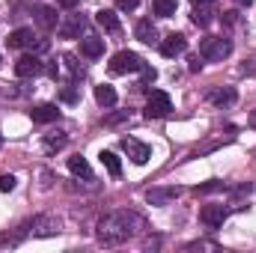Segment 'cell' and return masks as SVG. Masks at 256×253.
<instances>
[{
	"instance_id": "cell-16",
	"label": "cell",
	"mask_w": 256,
	"mask_h": 253,
	"mask_svg": "<svg viewBox=\"0 0 256 253\" xmlns=\"http://www.w3.org/2000/svg\"><path fill=\"white\" fill-rule=\"evenodd\" d=\"M134 33H137V39H140L143 45H155V42H158V30H155L152 21H140Z\"/></svg>"
},
{
	"instance_id": "cell-12",
	"label": "cell",
	"mask_w": 256,
	"mask_h": 253,
	"mask_svg": "<svg viewBox=\"0 0 256 253\" xmlns=\"http://www.w3.org/2000/svg\"><path fill=\"white\" fill-rule=\"evenodd\" d=\"M214 12H218V9H214V6H212L208 0H206V3H196V6H194L191 21L196 24V27H208V24L214 21Z\"/></svg>"
},
{
	"instance_id": "cell-27",
	"label": "cell",
	"mask_w": 256,
	"mask_h": 253,
	"mask_svg": "<svg viewBox=\"0 0 256 253\" xmlns=\"http://www.w3.org/2000/svg\"><path fill=\"white\" fill-rule=\"evenodd\" d=\"M15 185H18V179H15V176H0V190H3V194L15 190Z\"/></svg>"
},
{
	"instance_id": "cell-36",
	"label": "cell",
	"mask_w": 256,
	"mask_h": 253,
	"mask_svg": "<svg viewBox=\"0 0 256 253\" xmlns=\"http://www.w3.org/2000/svg\"><path fill=\"white\" fill-rule=\"evenodd\" d=\"M191 3H194V6H196V3H206V0H191Z\"/></svg>"
},
{
	"instance_id": "cell-22",
	"label": "cell",
	"mask_w": 256,
	"mask_h": 253,
	"mask_svg": "<svg viewBox=\"0 0 256 253\" xmlns=\"http://www.w3.org/2000/svg\"><path fill=\"white\" fill-rule=\"evenodd\" d=\"M208 102L218 104V108L232 104V102H236V90H230V86H226V90H212V92H208Z\"/></svg>"
},
{
	"instance_id": "cell-20",
	"label": "cell",
	"mask_w": 256,
	"mask_h": 253,
	"mask_svg": "<svg viewBox=\"0 0 256 253\" xmlns=\"http://www.w3.org/2000/svg\"><path fill=\"white\" fill-rule=\"evenodd\" d=\"M33 230H36V236H57L60 232V224L51 220V218H36L33 220Z\"/></svg>"
},
{
	"instance_id": "cell-4",
	"label": "cell",
	"mask_w": 256,
	"mask_h": 253,
	"mask_svg": "<svg viewBox=\"0 0 256 253\" xmlns=\"http://www.w3.org/2000/svg\"><path fill=\"white\" fill-rule=\"evenodd\" d=\"M170 110H173V102H170L167 92H152L149 96V102H146V120H164V116H170Z\"/></svg>"
},
{
	"instance_id": "cell-2",
	"label": "cell",
	"mask_w": 256,
	"mask_h": 253,
	"mask_svg": "<svg viewBox=\"0 0 256 253\" xmlns=\"http://www.w3.org/2000/svg\"><path fill=\"white\" fill-rule=\"evenodd\" d=\"M230 54H232V42L224 39V36H208V39H202V45H200V57H202L206 63H220V60H226Z\"/></svg>"
},
{
	"instance_id": "cell-30",
	"label": "cell",
	"mask_w": 256,
	"mask_h": 253,
	"mask_svg": "<svg viewBox=\"0 0 256 253\" xmlns=\"http://www.w3.org/2000/svg\"><path fill=\"white\" fill-rule=\"evenodd\" d=\"M126 120H128V110H126V114H116V116H110L104 126H120V122H126Z\"/></svg>"
},
{
	"instance_id": "cell-10",
	"label": "cell",
	"mask_w": 256,
	"mask_h": 253,
	"mask_svg": "<svg viewBox=\"0 0 256 253\" xmlns=\"http://www.w3.org/2000/svg\"><path fill=\"white\" fill-rule=\"evenodd\" d=\"M84 27H86V21H84V18H80V15H68V18H66L63 24H60V27H57V33H60V36H63V39H78V36H80V30H84Z\"/></svg>"
},
{
	"instance_id": "cell-5",
	"label": "cell",
	"mask_w": 256,
	"mask_h": 253,
	"mask_svg": "<svg viewBox=\"0 0 256 253\" xmlns=\"http://www.w3.org/2000/svg\"><path fill=\"white\" fill-rule=\"evenodd\" d=\"M45 72V63L36 57V54H24L18 63H15V74L18 78H39Z\"/></svg>"
},
{
	"instance_id": "cell-25",
	"label": "cell",
	"mask_w": 256,
	"mask_h": 253,
	"mask_svg": "<svg viewBox=\"0 0 256 253\" xmlns=\"http://www.w3.org/2000/svg\"><path fill=\"white\" fill-rule=\"evenodd\" d=\"M63 66L72 72V80H78V78H84V72H80V66H78V60L72 57V54H66L63 57Z\"/></svg>"
},
{
	"instance_id": "cell-24",
	"label": "cell",
	"mask_w": 256,
	"mask_h": 253,
	"mask_svg": "<svg viewBox=\"0 0 256 253\" xmlns=\"http://www.w3.org/2000/svg\"><path fill=\"white\" fill-rule=\"evenodd\" d=\"M63 146H66V134H60V131L45 137V152H57V149H63Z\"/></svg>"
},
{
	"instance_id": "cell-1",
	"label": "cell",
	"mask_w": 256,
	"mask_h": 253,
	"mask_svg": "<svg viewBox=\"0 0 256 253\" xmlns=\"http://www.w3.org/2000/svg\"><path fill=\"white\" fill-rule=\"evenodd\" d=\"M143 230V218L134 212H110L98 220V242L108 248H116L128 238H134Z\"/></svg>"
},
{
	"instance_id": "cell-9",
	"label": "cell",
	"mask_w": 256,
	"mask_h": 253,
	"mask_svg": "<svg viewBox=\"0 0 256 253\" xmlns=\"http://www.w3.org/2000/svg\"><path fill=\"white\" fill-rule=\"evenodd\" d=\"M33 18H36V24H39L42 30H57V27H60L57 9H51V6H36V9H33Z\"/></svg>"
},
{
	"instance_id": "cell-32",
	"label": "cell",
	"mask_w": 256,
	"mask_h": 253,
	"mask_svg": "<svg viewBox=\"0 0 256 253\" xmlns=\"http://www.w3.org/2000/svg\"><path fill=\"white\" fill-rule=\"evenodd\" d=\"M202 68V57H194L191 60V72H200Z\"/></svg>"
},
{
	"instance_id": "cell-23",
	"label": "cell",
	"mask_w": 256,
	"mask_h": 253,
	"mask_svg": "<svg viewBox=\"0 0 256 253\" xmlns=\"http://www.w3.org/2000/svg\"><path fill=\"white\" fill-rule=\"evenodd\" d=\"M98 158H102V164H104V167H108V173H110V176H114V179H116V176H120V173H122V161H120V158H116V155H114V152H102V155H98Z\"/></svg>"
},
{
	"instance_id": "cell-28",
	"label": "cell",
	"mask_w": 256,
	"mask_h": 253,
	"mask_svg": "<svg viewBox=\"0 0 256 253\" xmlns=\"http://www.w3.org/2000/svg\"><path fill=\"white\" fill-rule=\"evenodd\" d=\"M140 6V0H116V9H122V12H134Z\"/></svg>"
},
{
	"instance_id": "cell-35",
	"label": "cell",
	"mask_w": 256,
	"mask_h": 253,
	"mask_svg": "<svg viewBox=\"0 0 256 253\" xmlns=\"http://www.w3.org/2000/svg\"><path fill=\"white\" fill-rule=\"evenodd\" d=\"M250 128H256V114H254V116H250Z\"/></svg>"
},
{
	"instance_id": "cell-18",
	"label": "cell",
	"mask_w": 256,
	"mask_h": 253,
	"mask_svg": "<svg viewBox=\"0 0 256 253\" xmlns=\"http://www.w3.org/2000/svg\"><path fill=\"white\" fill-rule=\"evenodd\" d=\"M68 170H72V176H78V179H92V170H90L86 158H80V155L68 158Z\"/></svg>"
},
{
	"instance_id": "cell-26",
	"label": "cell",
	"mask_w": 256,
	"mask_h": 253,
	"mask_svg": "<svg viewBox=\"0 0 256 253\" xmlns=\"http://www.w3.org/2000/svg\"><path fill=\"white\" fill-rule=\"evenodd\" d=\"M140 72H143V84H140V86H149V84H155V78H158V72H155L152 66H143Z\"/></svg>"
},
{
	"instance_id": "cell-6",
	"label": "cell",
	"mask_w": 256,
	"mask_h": 253,
	"mask_svg": "<svg viewBox=\"0 0 256 253\" xmlns=\"http://www.w3.org/2000/svg\"><path fill=\"white\" fill-rule=\"evenodd\" d=\"M226 214H230V208H226V206H202V208H200V220H202L208 230L224 226Z\"/></svg>"
},
{
	"instance_id": "cell-14",
	"label": "cell",
	"mask_w": 256,
	"mask_h": 253,
	"mask_svg": "<svg viewBox=\"0 0 256 253\" xmlns=\"http://www.w3.org/2000/svg\"><path fill=\"white\" fill-rule=\"evenodd\" d=\"M57 120H60L57 104H39V108H33V122L48 126V122H57Z\"/></svg>"
},
{
	"instance_id": "cell-34",
	"label": "cell",
	"mask_w": 256,
	"mask_h": 253,
	"mask_svg": "<svg viewBox=\"0 0 256 253\" xmlns=\"http://www.w3.org/2000/svg\"><path fill=\"white\" fill-rule=\"evenodd\" d=\"M238 6H254V0H236Z\"/></svg>"
},
{
	"instance_id": "cell-3",
	"label": "cell",
	"mask_w": 256,
	"mask_h": 253,
	"mask_svg": "<svg viewBox=\"0 0 256 253\" xmlns=\"http://www.w3.org/2000/svg\"><path fill=\"white\" fill-rule=\"evenodd\" d=\"M143 66L146 63H143L140 54H134V51H120V54L110 57L108 68H110V74H131V72H140Z\"/></svg>"
},
{
	"instance_id": "cell-31",
	"label": "cell",
	"mask_w": 256,
	"mask_h": 253,
	"mask_svg": "<svg viewBox=\"0 0 256 253\" xmlns=\"http://www.w3.org/2000/svg\"><path fill=\"white\" fill-rule=\"evenodd\" d=\"M57 3H60V6H63V9H74V6H78V3H80V0H57Z\"/></svg>"
},
{
	"instance_id": "cell-17",
	"label": "cell",
	"mask_w": 256,
	"mask_h": 253,
	"mask_svg": "<svg viewBox=\"0 0 256 253\" xmlns=\"http://www.w3.org/2000/svg\"><path fill=\"white\" fill-rule=\"evenodd\" d=\"M176 194H179L176 188H152L149 194H146V200H149L152 206H167V202H170Z\"/></svg>"
},
{
	"instance_id": "cell-15",
	"label": "cell",
	"mask_w": 256,
	"mask_h": 253,
	"mask_svg": "<svg viewBox=\"0 0 256 253\" xmlns=\"http://www.w3.org/2000/svg\"><path fill=\"white\" fill-rule=\"evenodd\" d=\"M96 21H98V27H104L108 33H120V18H116V12L102 9V12H96Z\"/></svg>"
},
{
	"instance_id": "cell-19",
	"label": "cell",
	"mask_w": 256,
	"mask_h": 253,
	"mask_svg": "<svg viewBox=\"0 0 256 253\" xmlns=\"http://www.w3.org/2000/svg\"><path fill=\"white\" fill-rule=\"evenodd\" d=\"M96 102H98L102 108H114V104H116V90H114V86H108V84L96 86Z\"/></svg>"
},
{
	"instance_id": "cell-37",
	"label": "cell",
	"mask_w": 256,
	"mask_h": 253,
	"mask_svg": "<svg viewBox=\"0 0 256 253\" xmlns=\"http://www.w3.org/2000/svg\"><path fill=\"white\" fill-rule=\"evenodd\" d=\"M0 146H3V134H0Z\"/></svg>"
},
{
	"instance_id": "cell-21",
	"label": "cell",
	"mask_w": 256,
	"mask_h": 253,
	"mask_svg": "<svg viewBox=\"0 0 256 253\" xmlns=\"http://www.w3.org/2000/svg\"><path fill=\"white\" fill-rule=\"evenodd\" d=\"M176 9H179V0H152V12L158 18H170L176 15Z\"/></svg>"
},
{
	"instance_id": "cell-8",
	"label": "cell",
	"mask_w": 256,
	"mask_h": 253,
	"mask_svg": "<svg viewBox=\"0 0 256 253\" xmlns=\"http://www.w3.org/2000/svg\"><path fill=\"white\" fill-rule=\"evenodd\" d=\"M185 51H188V39H185L182 33H170V36L161 42V54L170 57V60L179 57V54H185Z\"/></svg>"
},
{
	"instance_id": "cell-13",
	"label": "cell",
	"mask_w": 256,
	"mask_h": 253,
	"mask_svg": "<svg viewBox=\"0 0 256 253\" xmlns=\"http://www.w3.org/2000/svg\"><path fill=\"white\" fill-rule=\"evenodd\" d=\"M33 39H36V36H33V30H30V27H21V30L9 33L6 45H9L12 51H21V48H30V42H33Z\"/></svg>"
},
{
	"instance_id": "cell-33",
	"label": "cell",
	"mask_w": 256,
	"mask_h": 253,
	"mask_svg": "<svg viewBox=\"0 0 256 253\" xmlns=\"http://www.w3.org/2000/svg\"><path fill=\"white\" fill-rule=\"evenodd\" d=\"M224 21L226 24H236V12H224Z\"/></svg>"
},
{
	"instance_id": "cell-29",
	"label": "cell",
	"mask_w": 256,
	"mask_h": 253,
	"mask_svg": "<svg viewBox=\"0 0 256 253\" xmlns=\"http://www.w3.org/2000/svg\"><path fill=\"white\" fill-rule=\"evenodd\" d=\"M63 102H68V104H74V102H78V92H74V86H66V90H63Z\"/></svg>"
},
{
	"instance_id": "cell-11",
	"label": "cell",
	"mask_w": 256,
	"mask_h": 253,
	"mask_svg": "<svg viewBox=\"0 0 256 253\" xmlns=\"http://www.w3.org/2000/svg\"><path fill=\"white\" fill-rule=\"evenodd\" d=\"M80 54L90 57V60H98V57L104 54V39H98V36H84V39H80Z\"/></svg>"
},
{
	"instance_id": "cell-7",
	"label": "cell",
	"mask_w": 256,
	"mask_h": 253,
	"mask_svg": "<svg viewBox=\"0 0 256 253\" xmlns=\"http://www.w3.org/2000/svg\"><path fill=\"white\" fill-rule=\"evenodd\" d=\"M122 149L128 152V158H131L134 164H146V161L152 158V149H149L146 143L134 140V137H122Z\"/></svg>"
}]
</instances>
